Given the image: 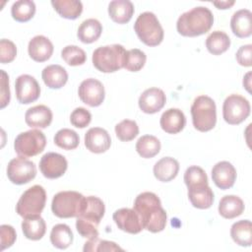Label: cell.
I'll return each instance as SVG.
<instances>
[{
    "instance_id": "obj_1",
    "label": "cell",
    "mask_w": 252,
    "mask_h": 252,
    "mask_svg": "<svg viewBox=\"0 0 252 252\" xmlns=\"http://www.w3.org/2000/svg\"><path fill=\"white\" fill-rule=\"evenodd\" d=\"M133 209L139 215L143 227L153 233L162 231L166 225V213L161 207L159 198L153 192L139 194Z\"/></svg>"
},
{
    "instance_id": "obj_2",
    "label": "cell",
    "mask_w": 252,
    "mask_h": 252,
    "mask_svg": "<svg viewBox=\"0 0 252 252\" xmlns=\"http://www.w3.org/2000/svg\"><path fill=\"white\" fill-rule=\"evenodd\" d=\"M214 24V16L204 6L195 7L179 16L176 23L178 33L183 36H198L209 32Z\"/></svg>"
},
{
    "instance_id": "obj_3",
    "label": "cell",
    "mask_w": 252,
    "mask_h": 252,
    "mask_svg": "<svg viewBox=\"0 0 252 252\" xmlns=\"http://www.w3.org/2000/svg\"><path fill=\"white\" fill-rule=\"evenodd\" d=\"M125 53L121 44L100 46L93 52V64L102 73H112L124 67Z\"/></svg>"
},
{
    "instance_id": "obj_4",
    "label": "cell",
    "mask_w": 252,
    "mask_h": 252,
    "mask_svg": "<svg viewBox=\"0 0 252 252\" xmlns=\"http://www.w3.org/2000/svg\"><path fill=\"white\" fill-rule=\"evenodd\" d=\"M192 123L195 129L201 132L212 130L217 123L216 103L208 95L197 96L191 105Z\"/></svg>"
},
{
    "instance_id": "obj_5",
    "label": "cell",
    "mask_w": 252,
    "mask_h": 252,
    "mask_svg": "<svg viewBox=\"0 0 252 252\" xmlns=\"http://www.w3.org/2000/svg\"><path fill=\"white\" fill-rule=\"evenodd\" d=\"M86 197L77 191H61L51 202L52 213L61 219L77 218L84 209Z\"/></svg>"
},
{
    "instance_id": "obj_6",
    "label": "cell",
    "mask_w": 252,
    "mask_h": 252,
    "mask_svg": "<svg viewBox=\"0 0 252 252\" xmlns=\"http://www.w3.org/2000/svg\"><path fill=\"white\" fill-rule=\"evenodd\" d=\"M136 34L148 46H157L163 39V29L152 12L140 14L134 24Z\"/></svg>"
},
{
    "instance_id": "obj_7",
    "label": "cell",
    "mask_w": 252,
    "mask_h": 252,
    "mask_svg": "<svg viewBox=\"0 0 252 252\" xmlns=\"http://www.w3.org/2000/svg\"><path fill=\"white\" fill-rule=\"evenodd\" d=\"M46 202V192L40 185H33L26 190L20 197L16 212L23 218L38 216L44 209Z\"/></svg>"
},
{
    "instance_id": "obj_8",
    "label": "cell",
    "mask_w": 252,
    "mask_h": 252,
    "mask_svg": "<svg viewBox=\"0 0 252 252\" xmlns=\"http://www.w3.org/2000/svg\"><path fill=\"white\" fill-rule=\"evenodd\" d=\"M46 146L45 135L37 129H32L20 133L14 142L15 152L24 158H30L40 154Z\"/></svg>"
},
{
    "instance_id": "obj_9",
    "label": "cell",
    "mask_w": 252,
    "mask_h": 252,
    "mask_svg": "<svg viewBox=\"0 0 252 252\" xmlns=\"http://www.w3.org/2000/svg\"><path fill=\"white\" fill-rule=\"evenodd\" d=\"M250 103L242 95H228L222 105V116L226 123L237 125L243 122L250 114Z\"/></svg>"
},
{
    "instance_id": "obj_10",
    "label": "cell",
    "mask_w": 252,
    "mask_h": 252,
    "mask_svg": "<svg viewBox=\"0 0 252 252\" xmlns=\"http://www.w3.org/2000/svg\"><path fill=\"white\" fill-rule=\"evenodd\" d=\"M36 175L34 162L24 158L18 157L11 159L7 166V176L9 180L17 185H23L32 181Z\"/></svg>"
},
{
    "instance_id": "obj_11",
    "label": "cell",
    "mask_w": 252,
    "mask_h": 252,
    "mask_svg": "<svg viewBox=\"0 0 252 252\" xmlns=\"http://www.w3.org/2000/svg\"><path fill=\"white\" fill-rule=\"evenodd\" d=\"M15 91L18 101L23 104L33 102L40 95V87L37 81L28 74L21 75L16 79Z\"/></svg>"
},
{
    "instance_id": "obj_12",
    "label": "cell",
    "mask_w": 252,
    "mask_h": 252,
    "mask_svg": "<svg viewBox=\"0 0 252 252\" xmlns=\"http://www.w3.org/2000/svg\"><path fill=\"white\" fill-rule=\"evenodd\" d=\"M78 94L80 99L92 107L100 105L105 96L103 85L101 82L94 78L84 80L80 84Z\"/></svg>"
},
{
    "instance_id": "obj_13",
    "label": "cell",
    "mask_w": 252,
    "mask_h": 252,
    "mask_svg": "<svg viewBox=\"0 0 252 252\" xmlns=\"http://www.w3.org/2000/svg\"><path fill=\"white\" fill-rule=\"evenodd\" d=\"M68 162L65 157L57 153H47L39 161V169L42 175L48 179L61 177L67 170Z\"/></svg>"
},
{
    "instance_id": "obj_14",
    "label": "cell",
    "mask_w": 252,
    "mask_h": 252,
    "mask_svg": "<svg viewBox=\"0 0 252 252\" xmlns=\"http://www.w3.org/2000/svg\"><path fill=\"white\" fill-rule=\"evenodd\" d=\"M112 218L118 228L125 232L137 234L144 229L141 219L134 209H119L113 213Z\"/></svg>"
},
{
    "instance_id": "obj_15",
    "label": "cell",
    "mask_w": 252,
    "mask_h": 252,
    "mask_svg": "<svg viewBox=\"0 0 252 252\" xmlns=\"http://www.w3.org/2000/svg\"><path fill=\"white\" fill-rule=\"evenodd\" d=\"M166 97L162 90L158 88H150L142 93L139 97L140 109L148 114L158 112L165 104Z\"/></svg>"
},
{
    "instance_id": "obj_16",
    "label": "cell",
    "mask_w": 252,
    "mask_h": 252,
    "mask_svg": "<svg viewBox=\"0 0 252 252\" xmlns=\"http://www.w3.org/2000/svg\"><path fill=\"white\" fill-rule=\"evenodd\" d=\"M111 145V138L108 132L100 127L90 128L85 134L86 148L94 154L106 152Z\"/></svg>"
},
{
    "instance_id": "obj_17",
    "label": "cell",
    "mask_w": 252,
    "mask_h": 252,
    "mask_svg": "<svg viewBox=\"0 0 252 252\" xmlns=\"http://www.w3.org/2000/svg\"><path fill=\"white\" fill-rule=\"evenodd\" d=\"M212 178L216 186L220 189H229L235 182L236 169L230 162L226 160L219 161L212 169Z\"/></svg>"
},
{
    "instance_id": "obj_18",
    "label": "cell",
    "mask_w": 252,
    "mask_h": 252,
    "mask_svg": "<svg viewBox=\"0 0 252 252\" xmlns=\"http://www.w3.org/2000/svg\"><path fill=\"white\" fill-rule=\"evenodd\" d=\"M30 57L36 62H44L48 60L53 53L52 42L44 35L33 36L28 45Z\"/></svg>"
},
{
    "instance_id": "obj_19",
    "label": "cell",
    "mask_w": 252,
    "mask_h": 252,
    "mask_svg": "<svg viewBox=\"0 0 252 252\" xmlns=\"http://www.w3.org/2000/svg\"><path fill=\"white\" fill-rule=\"evenodd\" d=\"M25 121L32 128H46L52 122V111L43 104L32 106L27 110Z\"/></svg>"
},
{
    "instance_id": "obj_20",
    "label": "cell",
    "mask_w": 252,
    "mask_h": 252,
    "mask_svg": "<svg viewBox=\"0 0 252 252\" xmlns=\"http://www.w3.org/2000/svg\"><path fill=\"white\" fill-rule=\"evenodd\" d=\"M159 124L165 133L177 134L183 130L186 124V117L180 109L169 108L161 114Z\"/></svg>"
},
{
    "instance_id": "obj_21",
    "label": "cell",
    "mask_w": 252,
    "mask_h": 252,
    "mask_svg": "<svg viewBox=\"0 0 252 252\" xmlns=\"http://www.w3.org/2000/svg\"><path fill=\"white\" fill-rule=\"evenodd\" d=\"M230 28L237 37L250 36L252 33V13L247 9L236 11L231 17Z\"/></svg>"
},
{
    "instance_id": "obj_22",
    "label": "cell",
    "mask_w": 252,
    "mask_h": 252,
    "mask_svg": "<svg viewBox=\"0 0 252 252\" xmlns=\"http://www.w3.org/2000/svg\"><path fill=\"white\" fill-rule=\"evenodd\" d=\"M105 213V206L102 200L95 196H89L85 199V205L79 217L98 225Z\"/></svg>"
},
{
    "instance_id": "obj_23",
    "label": "cell",
    "mask_w": 252,
    "mask_h": 252,
    "mask_svg": "<svg viewBox=\"0 0 252 252\" xmlns=\"http://www.w3.org/2000/svg\"><path fill=\"white\" fill-rule=\"evenodd\" d=\"M179 170L178 161L170 157L160 158L154 165V175L161 182H169L174 179Z\"/></svg>"
},
{
    "instance_id": "obj_24",
    "label": "cell",
    "mask_w": 252,
    "mask_h": 252,
    "mask_svg": "<svg viewBox=\"0 0 252 252\" xmlns=\"http://www.w3.org/2000/svg\"><path fill=\"white\" fill-rule=\"evenodd\" d=\"M108 14L117 24L128 23L134 14V5L129 0H114L108 5Z\"/></svg>"
},
{
    "instance_id": "obj_25",
    "label": "cell",
    "mask_w": 252,
    "mask_h": 252,
    "mask_svg": "<svg viewBox=\"0 0 252 252\" xmlns=\"http://www.w3.org/2000/svg\"><path fill=\"white\" fill-rule=\"evenodd\" d=\"M44 84L50 89H60L68 81V73L60 65L52 64L46 66L41 73Z\"/></svg>"
},
{
    "instance_id": "obj_26",
    "label": "cell",
    "mask_w": 252,
    "mask_h": 252,
    "mask_svg": "<svg viewBox=\"0 0 252 252\" xmlns=\"http://www.w3.org/2000/svg\"><path fill=\"white\" fill-rule=\"evenodd\" d=\"M188 198L193 207L197 209H209L214 203V192L209 185H201L188 188Z\"/></svg>"
},
{
    "instance_id": "obj_27",
    "label": "cell",
    "mask_w": 252,
    "mask_h": 252,
    "mask_svg": "<svg viewBox=\"0 0 252 252\" xmlns=\"http://www.w3.org/2000/svg\"><path fill=\"white\" fill-rule=\"evenodd\" d=\"M22 230L26 238L30 240H39L45 234L46 224L40 215L32 216L24 218V220L22 221Z\"/></svg>"
},
{
    "instance_id": "obj_28",
    "label": "cell",
    "mask_w": 252,
    "mask_h": 252,
    "mask_svg": "<svg viewBox=\"0 0 252 252\" xmlns=\"http://www.w3.org/2000/svg\"><path fill=\"white\" fill-rule=\"evenodd\" d=\"M218 209L222 218L234 219L243 213L244 203L238 196L226 195L220 199Z\"/></svg>"
},
{
    "instance_id": "obj_29",
    "label": "cell",
    "mask_w": 252,
    "mask_h": 252,
    "mask_svg": "<svg viewBox=\"0 0 252 252\" xmlns=\"http://www.w3.org/2000/svg\"><path fill=\"white\" fill-rule=\"evenodd\" d=\"M102 26L96 19H87L79 27L77 36L84 43H92L98 39Z\"/></svg>"
},
{
    "instance_id": "obj_30",
    "label": "cell",
    "mask_w": 252,
    "mask_h": 252,
    "mask_svg": "<svg viewBox=\"0 0 252 252\" xmlns=\"http://www.w3.org/2000/svg\"><path fill=\"white\" fill-rule=\"evenodd\" d=\"M232 240L240 246H250L252 243V224L248 220H242L234 222L230 228Z\"/></svg>"
},
{
    "instance_id": "obj_31",
    "label": "cell",
    "mask_w": 252,
    "mask_h": 252,
    "mask_svg": "<svg viewBox=\"0 0 252 252\" xmlns=\"http://www.w3.org/2000/svg\"><path fill=\"white\" fill-rule=\"evenodd\" d=\"M51 5L61 17L69 20L77 19L83 12V4L78 0H52Z\"/></svg>"
},
{
    "instance_id": "obj_32",
    "label": "cell",
    "mask_w": 252,
    "mask_h": 252,
    "mask_svg": "<svg viewBox=\"0 0 252 252\" xmlns=\"http://www.w3.org/2000/svg\"><path fill=\"white\" fill-rule=\"evenodd\" d=\"M73 232L69 225L58 223L54 225L50 232L51 244L58 249H66L73 243Z\"/></svg>"
},
{
    "instance_id": "obj_33",
    "label": "cell",
    "mask_w": 252,
    "mask_h": 252,
    "mask_svg": "<svg viewBox=\"0 0 252 252\" xmlns=\"http://www.w3.org/2000/svg\"><path fill=\"white\" fill-rule=\"evenodd\" d=\"M230 46L229 36L221 31H215L209 34L206 39V47L208 51L214 55H220Z\"/></svg>"
},
{
    "instance_id": "obj_34",
    "label": "cell",
    "mask_w": 252,
    "mask_h": 252,
    "mask_svg": "<svg viewBox=\"0 0 252 252\" xmlns=\"http://www.w3.org/2000/svg\"><path fill=\"white\" fill-rule=\"evenodd\" d=\"M137 153L144 158H151L160 151L159 140L153 135H144L136 143Z\"/></svg>"
},
{
    "instance_id": "obj_35",
    "label": "cell",
    "mask_w": 252,
    "mask_h": 252,
    "mask_svg": "<svg viewBox=\"0 0 252 252\" xmlns=\"http://www.w3.org/2000/svg\"><path fill=\"white\" fill-rule=\"evenodd\" d=\"M35 13V4L32 0L16 1L11 8V14L14 20L20 23L30 21Z\"/></svg>"
},
{
    "instance_id": "obj_36",
    "label": "cell",
    "mask_w": 252,
    "mask_h": 252,
    "mask_svg": "<svg viewBox=\"0 0 252 252\" xmlns=\"http://www.w3.org/2000/svg\"><path fill=\"white\" fill-rule=\"evenodd\" d=\"M54 143L56 146L63 150H74L79 146L80 138L74 130L63 128L57 131L54 136Z\"/></svg>"
},
{
    "instance_id": "obj_37",
    "label": "cell",
    "mask_w": 252,
    "mask_h": 252,
    "mask_svg": "<svg viewBox=\"0 0 252 252\" xmlns=\"http://www.w3.org/2000/svg\"><path fill=\"white\" fill-rule=\"evenodd\" d=\"M146 60L147 56L144 51L138 48L126 50L123 68L130 72H138L144 67Z\"/></svg>"
},
{
    "instance_id": "obj_38",
    "label": "cell",
    "mask_w": 252,
    "mask_h": 252,
    "mask_svg": "<svg viewBox=\"0 0 252 252\" xmlns=\"http://www.w3.org/2000/svg\"><path fill=\"white\" fill-rule=\"evenodd\" d=\"M115 134L122 142H129L139 134V126L134 120L124 119L115 126Z\"/></svg>"
},
{
    "instance_id": "obj_39",
    "label": "cell",
    "mask_w": 252,
    "mask_h": 252,
    "mask_svg": "<svg viewBox=\"0 0 252 252\" xmlns=\"http://www.w3.org/2000/svg\"><path fill=\"white\" fill-rule=\"evenodd\" d=\"M184 182L187 188L208 185V176L205 170L200 166L191 165L184 173Z\"/></svg>"
},
{
    "instance_id": "obj_40",
    "label": "cell",
    "mask_w": 252,
    "mask_h": 252,
    "mask_svg": "<svg viewBox=\"0 0 252 252\" xmlns=\"http://www.w3.org/2000/svg\"><path fill=\"white\" fill-rule=\"evenodd\" d=\"M61 57L70 66L83 65L87 60L86 52L77 45H67L61 51Z\"/></svg>"
},
{
    "instance_id": "obj_41",
    "label": "cell",
    "mask_w": 252,
    "mask_h": 252,
    "mask_svg": "<svg viewBox=\"0 0 252 252\" xmlns=\"http://www.w3.org/2000/svg\"><path fill=\"white\" fill-rule=\"evenodd\" d=\"M84 252H103V251H123V249L118 246L113 241L101 240L97 237L89 239L83 248Z\"/></svg>"
},
{
    "instance_id": "obj_42",
    "label": "cell",
    "mask_w": 252,
    "mask_h": 252,
    "mask_svg": "<svg viewBox=\"0 0 252 252\" xmlns=\"http://www.w3.org/2000/svg\"><path fill=\"white\" fill-rule=\"evenodd\" d=\"M76 228L82 237L91 239V238L98 236L97 225L83 219L82 217H77Z\"/></svg>"
},
{
    "instance_id": "obj_43",
    "label": "cell",
    "mask_w": 252,
    "mask_h": 252,
    "mask_svg": "<svg viewBox=\"0 0 252 252\" xmlns=\"http://www.w3.org/2000/svg\"><path fill=\"white\" fill-rule=\"evenodd\" d=\"M91 120H92L91 112L84 107L75 108L70 115L71 124L77 128L87 127L90 124Z\"/></svg>"
},
{
    "instance_id": "obj_44",
    "label": "cell",
    "mask_w": 252,
    "mask_h": 252,
    "mask_svg": "<svg viewBox=\"0 0 252 252\" xmlns=\"http://www.w3.org/2000/svg\"><path fill=\"white\" fill-rule=\"evenodd\" d=\"M17 55V47L15 43L9 39L2 38L0 40V62L2 64L12 62Z\"/></svg>"
},
{
    "instance_id": "obj_45",
    "label": "cell",
    "mask_w": 252,
    "mask_h": 252,
    "mask_svg": "<svg viewBox=\"0 0 252 252\" xmlns=\"http://www.w3.org/2000/svg\"><path fill=\"white\" fill-rule=\"evenodd\" d=\"M0 238H1V242H0L1 251L11 247L17 238L15 228L9 224H2L0 226Z\"/></svg>"
},
{
    "instance_id": "obj_46",
    "label": "cell",
    "mask_w": 252,
    "mask_h": 252,
    "mask_svg": "<svg viewBox=\"0 0 252 252\" xmlns=\"http://www.w3.org/2000/svg\"><path fill=\"white\" fill-rule=\"evenodd\" d=\"M251 52H252V45L246 44L239 47L235 54V58L239 65L244 67H250L252 65L251 61Z\"/></svg>"
},
{
    "instance_id": "obj_47",
    "label": "cell",
    "mask_w": 252,
    "mask_h": 252,
    "mask_svg": "<svg viewBox=\"0 0 252 252\" xmlns=\"http://www.w3.org/2000/svg\"><path fill=\"white\" fill-rule=\"evenodd\" d=\"M1 108H4L10 102V89H9V77L4 70H1Z\"/></svg>"
},
{
    "instance_id": "obj_48",
    "label": "cell",
    "mask_w": 252,
    "mask_h": 252,
    "mask_svg": "<svg viewBox=\"0 0 252 252\" xmlns=\"http://www.w3.org/2000/svg\"><path fill=\"white\" fill-rule=\"evenodd\" d=\"M213 4L218 8V9H228L230 8L233 4L234 1H220V2H213Z\"/></svg>"
},
{
    "instance_id": "obj_49",
    "label": "cell",
    "mask_w": 252,
    "mask_h": 252,
    "mask_svg": "<svg viewBox=\"0 0 252 252\" xmlns=\"http://www.w3.org/2000/svg\"><path fill=\"white\" fill-rule=\"evenodd\" d=\"M250 76H251V73L248 72V73L245 75V77L243 78V87H245V89H246L249 93L251 92V91H250V81H251Z\"/></svg>"
}]
</instances>
